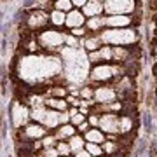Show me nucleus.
Listing matches in <instances>:
<instances>
[{
	"mask_svg": "<svg viewBox=\"0 0 157 157\" xmlns=\"http://www.w3.org/2000/svg\"><path fill=\"white\" fill-rule=\"evenodd\" d=\"M16 77L32 93H45L54 82L61 80L65 73V63L59 54L49 52H32L23 54L17 51L14 59Z\"/></svg>",
	"mask_w": 157,
	"mask_h": 157,
	"instance_id": "f257e3e1",
	"label": "nucleus"
},
{
	"mask_svg": "<svg viewBox=\"0 0 157 157\" xmlns=\"http://www.w3.org/2000/svg\"><path fill=\"white\" fill-rule=\"evenodd\" d=\"M100 35L103 45H112V47H117V45H122V47H133V45H138L140 42V32L136 26H131V28H105Z\"/></svg>",
	"mask_w": 157,
	"mask_h": 157,
	"instance_id": "f03ea898",
	"label": "nucleus"
},
{
	"mask_svg": "<svg viewBox=\"0 0 157 157\" xmlns=\"http://www.w3.org/2000/svg\"><path fill=\"white\" fill-rule=\"evenodd\" d=\"M126 75V68L117 63H98V65H91L89 70V80L93 86L100 84H113L115 80Z\"/></svg>",
	"mask_w": 157,
	"mask_h": 157,
	"instance_id": "7ed1b4c3",
	"label": "nucleus"
},
{
	"mask_svg": "<svg viewBox=\"0 0 157 157\" xmlns=\"http://www.w3.org/2000/svg\"><path fill=\"white\" fill-rule=\"evenodd\" d=\"M67 35L68 32H63L59 28H49L42 30L40 33L35 35V39L39 42L42 52H49V54H59L65 47H67Z\"/></svg>",
	"mask_w": 157,
	"mask_h": 157,
	"instance_id": "20e7f679",
	"label": "nucleus"
},
{
	"mask_svg": "<svg viewBox=\"0 0 157 157\" xmlns=\"http://www.w3.org/2000/svg\"><path fill=\"white\" fill-rule=\"evenodd\" d=\"M51 26V17H49V11H44V9H32V11H26V17H25V23H23L19 30H25V32H30V33H40L42 30L49 28Z\"/></svg>",
	"mask_w": 157,
	"mask_h": 157,
	"instance_id": "39448f33",
	"label": "nucleus"
},
{
	"mask_svg": "<svg viewBox=\"0 0 157 157\" xmlns=\"http://www.w3.org/2000/svg\"><path fill=\"white\" fill-rule=\"evenodd\" d=\"M9 121H11V126L14 129H21L25 128L26 124L32 122V108L26 101L16 100L11 101V105H9Z\"/></svg>",
	"mask_w": 157,
	"mask_h": 157,
	"instance_id": "423d86ee",
	"label": "nucleus"
},
{
	"mask_svg": "<svg viewBox=\"0 0 157 157\" xmlns=\"http://www.w3.org/2000/svg\"><path fill=\"white\" fill-rule=\"evenodd\" d=\"M138 9H140L138 0H107L105 2V16H112V14L135 16Z\"/></svg>",
	"mask_w": 157,
	"mask_h": 157,
	"instance_id": "0eeeda50",
	"label": "nucleus"
},
{
	"mask_svg": "<svg viewBox=\"0 0 157 157\" xmlns=\"http://www.w3.org/2000/svg\"><path fill=\"white\" fill-rule=\"evenodd\" d=\"M94 101L98 105H110L119 101V93L113 84H100L94 86Z\"/></svg>",
	"mask_w": 157,
	"mask_h": 157,
	"instance_id": "6e6552de",
	"label": "nucleus"
},
{
	"mask_svg": "<svg viewBox=\"0 0 157 157\" xmlns=\"http://www.w3.org/2000/svg\"><path fill=\"white\" fill-rule=\"evenodd\" d=\"M100 129L105 135L121 136V113L105 112L100 115Z\"/></svg>",
	"mask_w": 157,
	"mask_h": 157,
	"instance_id": "1a4fd4ad",
	"label": "nucleus"
},
{
	"mask_svg": "<svg viewBox=\"0 0 157 157\" xmlns=\"http://www.w3.org/2000/svg\"><path fill=\"white\" fill-rule=\"evenodd\" d=\"M21 131H23V136H25V140H32V141L44 140L45 136L51 133V131L45 128L44 124L35 122V121H32V122L26 124L25 128H21Z\"/></svg>",
	"mask_w": 157,
	"mask_h": 157,
	"instance_id": "9d476101",
	"label": "nucleus"
},
{
	"mask_svg": "<svg viewBox=\"0 0 157 157\" xmlns=\"http://www.w3.org/2000/svg\"><path fill=\"white\" fill-rule=\"evenodd\" d=\"M105 26L107 28H131V26H136V19L135 16L112 14V16H105Z\"/></svg>",
	"mask_w": 157,
	"mask_h": 157,
	"instance_id": "9b49d317",
	"label": "nucleus"
},
{
	"mask_svg": "<svg viewBox=\"0 0 157 157\" xmlns=\"http://www.w3.org/2000/svg\"><path fill=\"white\" fill-rule=\"evenodd\" d=\"M87 59L91 65H98V63H113V49L112 45H103L101 49L94 52H87Z\"/></svg>",
	"mask_w": 157,
	"mask_h": 157,
	"instance_id": "f8f14e48",
	"label": "nucleus"
},
{
	"mask_svg": "<svg viewBox=\"0 0 157 157\" xmlns=\"http://www.w3.org/2000/svg\"><path fill=\"white\" fill-rule=\"evenodd\" d=\"M87 23V17L82 12V9H73L67 14V25H65V30L70 32L73 28H78V26H86Z\"/></svg>",
	"mask_w": 157,
	"mask_h": 157,
	"instance_id": "ddd939ff",
	"label": "nucleus"
},
{
	"mask_svg": "<svg viewBox=\"0 0 157 157\" xmlns=\"http://www.w3.org/2000/svg\"><path fill=\"white\" fill-rule=\"evenodd\" d=\"M82 12L86 14V17L103 16V14H105V2H101V0H89L84 6Z\"/></svg>",
	"mask_w": 157,
	"mask_h": 157,
	"instance_id": "4468645a",
	"label": "nucleus"
},
{
	"mask_svg": "<svg viewBox=\"0 0 157 157\" xmlns=\"http://www.w3.org/2000/svg\"><path fill=\"white\" fill-rule=\"evenodd\" d=\"M82 47H84L86 52H94V51L103 47V42H101L98 33H89L84 40H82Z\"/></svg>",
	"mask_w": 157,
	"mask_h": 157,
	"instance_id": "2eb2a0df",
	"label": "nucleus"
},
{
	"mask_svg": "<svg viewBox=\"0 0 157 157\" xmlns=\"http://www.w3.org/2000/svg\"><path fill=\"white\" fill-rule=\"evenodd\" d=\"M49 17H51V26L52 28H59V30L65 28V25H67V12L58 11V9H51Z\"/></svg>",
	"mask_w": 157,
	"mask_h": 157,
	"instance_id": "dca6fc26",
	"label": "nucleus"
},
{
	"mask_svg": "<svg viewBox=\"0 0 157 157\" xmlns=\"http://www.w3.org/2000/svg\"><path fill=\"white\" fill-rule=\"evenodd\" d=\"M84 138H86L87 143H98V145H103V143L107 141V135H105L100 128H91L84 135Z\"/></svg>",
	"mask_w": 157,
	"mask_h": 157,
	"instance_id": "f3484780",
	"label": "nucleus"
},
{
	"mask_svg": "<svg viewBox=\"0 0 157 157\" xmlns=\"http://www.w3.org/2000/svg\"><path fill=\"white\" fill-rule=\"evenodd\" d=\"M86 26L89 30V33H101L103 30L107 28L105 26V14L103 16H96V17H87Z\"/></svg>",
	"mask_w": 157,
	"mask_h": 157,
	"instance_id": "a211bd4d",
	"label": "nucleus"
},
{
	"mask_svg": "<svg viewBox=\"0 0 157 157\" xmlns=\"http://www.w3.org/2000/svg\"><path fill=\"white\" fill-rule=\"evenodd\" d=\"M45 107L51 108V110H56V112H68L70 110L67 98H47L45 100Z\"/></svg>",
	"mask_w": 157,
	"mask_h": 157,
	"instance_id": "6ab92c4d",
	"label": "nucleus"
},
{
	"mask_svg": "<svg viewBox=\"0 0 157 157\" xmlns=\"http://www.w3.org/2000/svg\"><path fill=\"white\" fill-rule=\"evenodd\" d=\"M54 135H56V138L59 141H67V140H70L73 135H77V128H75L73 124H63V126H59V128L54 131Z\"/></svg>",
	"mask_w": 157,
	"mask_h": 157,
	"instance_id": "aec40b11",
	"label": "nucleus"
},
{
	"mask_svg": "<svg viewBox=\"0 0 157 157\" xmlns=\"http://www.w3.org/2000/svg\"><path fill=\"white\" fill-rule=\"evenodd\" d=\"M70 94V89L65 87L63 84H52L45 89V96L47 98H67Z\"/></svg>",
	"mask_w": 157,
	"mask_h": 157,
	"instance_id": "412c9836",
	"label": "nucleus"
},
{
	"mask_svg": "<svg viewBox=\"0 0 157 157\" xmlns=\"http://www.w3.org/2000/svg\"><path fill=\"white\" fill-rule=\"evenodd\" d=\"M68 141V145H70V148H72V152L75 154V152H78V150H82V148H86V138H84V135H73L70 140H67Z\"/></svg>",
	"mask_w": 157,
	"mask_h": 157,
	"instance_id": "4be33fe9",
	"label": "nucleus"
},
{
	"mask_svg": "<svg viewBox=\"0 0 157 157\" xmlns=\"http://www.w3.org/2000/svg\"><path fill=\"white\" fill-rule=\"evenodd\" d=\"M101 147H103V152H105V155L107 157H112V155H115V154H119L121 148H122L119 141H113V140H107Z\"/></svg>",
	"mask_w": 157,
	"mask_h": 157,
	"instance_id": "5701e85b",
	"label": "nucleus"
},
{
	"mask_svg": "<svg viewBox=\"0 0 157 157\" xmlns=\"http://www.w3.org/2000/svg\"><path fill=\"white\" fill-rule=\"evenodd\" d=\"M52 9H58V11H63V12H70V11H73L75 7H73V4H72V0H54L52 2Z\"/></svg>",
	"mask_w": 157,
	"mask_h": 157,
	"instance_id": "b1692460",
	"label": "nucleus"
},
{
	"mask_svg": "<svg viewBox=\"0 0 157 157\" xmlns=\"http://www.w3.org/2000/svg\"><path fill=\"white\" fill-rule=\"evenodd\" d=\"M141 124H143V129H145L148 135L154 131V121H152V113L150 112L141 113Z\"/></svg>",
	"mask_w": 157,
	"mask_h": 157,
	"instance_id": "393cba45",
	"label": "nucleus"
},
{
	"mask_svg": "<svg viewBox=\"0 0 157 157\" xmlns=\"http://www.w3.org/2000/svg\"><path fill=\"white\" fill-rule=\"evenodd\" d=\"M86 150L89 152L93 157H101V155H105V152H103V147L98 145V143H86Z\"/></svg>",
	"mask_w": 157,
	"mask_h": 157,
	"instance_id": "a878e982",
	"label": "nucleus"
},
{
	"mask_svg": "<svg viewBox=\"0 0 157 157\" xmlns=\"http://www.w3.org/2000/svg\"><path fill=\"white\" fill-rule=\"evenodd\" d=\"M56 148H58V152H59V155H65V157L73 155V152H72V148H70V145H68V141H58Z\"/></svg>",
	"mask_w": 157,
	"mask_h": 157,
	"instance_id": "bb28decb",
	"label": "nucleus"
},
{
	"mask_svg": "<svg viewBox=\"0 0 157 157\" xmlns=\"http://www.w3.org/2000/svg\"><path fill=\"white\" fill-rule=\"evenodd\" d=\"M80 100H94V87H91V86H84V87H80Z\"/></svg>",
	"mask_w": 157,
	"mask_h": 157,
	"instance_id": "cd10ccee",
	"label": "nucleus"
},
{
	"mask_svg": "<svg viewBox=\"0 0 157 157\" xmlns=\"http://www.w3.org/2000/svg\"><path fill=\"white\" fill-rule=\"evenodd\" d=\"M68 33H72L73 37H77V39H80V40H84L87 35H89V30H87V26H78V28H73V30H70Z\"/></svg>",
	"mask_w": 157,
	"mask_h": 157,
	"instance_id": "c85d7f7f",
	"label": "nucleus"
},
{
	"mask_svg": "<svg viewBox=\"0 0 157 157\" xmlns=\"http://www.w3.org/2000/svg\"><path fill=\"white\" fill-rule=\"evenodd\" d=\"M87 122L91 124V128H100V113H91L87 117Z\"/></svg>",
	"mask_w": 157,
	"mask_h": 157,
	"instance_id": "c756f323",
	"label": "nucleus"
},
{
	"mask_svg": "<svg viewBox=\"0 0 157 157\" xmlns=\"http://www.w3.org/2000/svg\"><path fill=\"white\" fill-rule=\"evenodd\" d=\"M44 157H59V152H58L56 147H51V148H44L42 150Z\"/></svg>",
	"mask_w": 157,
	"mask_h": 157,
	"instance_id": "7c9ffc66",
	"label": "nucleus"
},
{
	"mask_svg": "<svg viewBox=\"0 0 157 157\" xmlns=\"http://www.w3.org/2000/svg\"><path fill=\"white\" fill-rule=\"evenodd\" d=\"M89 129H91V124L86 121V122H82L80 126H77V133H78V135H86Z\"/></svg>",
	"mask_w": 157,
	"mask_h": 157,
	"instance_id": "2f4dec72",
	"label": "nucleus"
},
{
	"mask_svg": "<svg viewBox=\"0 0 157 157\" xmlns=\"http://www.w3.org/2000/svg\"><path fill=\"white\" fill-rule=\"evenodd\" d=\"M147 154H148V157H157V141H150Z\"/></svg>",
	"mask_w": 157,
	"mask_h": 157,
	"instance_id": "473e14b6",
	"label": "nucleus"
},
{
	"mask_svg": "<svg viewBox=\"0 0 157 157\" xmlns=\"http://www.w3.org/2000/svg\"><path fill=\"white\" fill-rule=\"evenodd\" d=\"M7 131H9V124H7L6 117L2 115V141H6V138H7Z\"/></svg>",
	"mask_w": 157,
	"mask_h": 157,
	"instance_id": "72a5a7b5",
	"label": "nucleus"
},
{
	"mask_svg": "<svg viewBox=\"0 0 157 157\" xmlns=\"http://www.w3.org/2000/svg\"><path fill=\"white\" fill-rule=\"evenodd\" d=\"M87 2H89V0H72V4H73L75 9H84V6Z\"/></svg>",
	"mask_w": 157,
	"mask_h": 157,
	"instance_id": "f704fd0d",
	"label": "nucleus"
},
{
	"mask_svg": "<svg viewBox=\"0 0 157 157\" xmlns=\"http://www.w3.org/2000/svg\"><path fill=\"white\" fill-rule=\"evenodd\" d=\"M73 157H93V155H91V154L86 150V148H82V150L75 152V154H73Z\"/></svg>",
	"mask_w": 157,
	"mask_h": 157,
	"instance_id": "c9c22d12",
	"label": "nucleus"
},
{
	"mask_svg": "<svg viewBox=\"0 0 157 157\" xmlns=\"http://www.w3.org/2000/svg\"><path fill=\"white\" fill-rule=\"evenodd\" d=\"M152 56H154V59H155V63H157V40L154 42V45H152Z\"/></svg>",
	"mask_w": 157,
	"mask_h": 157,
	"instance_id": "e433bc0d",
	"label": "nucleus"
},
{
	"mask_svg": "<svg viewBox=\"0 0 157 157\" xmlns=\"http://www.w3.org/2000/svg\"><path fill=\"white\" fill-rule=\"evenodd\" d=\"M154 75H155V78H157V63L154 65Z\"/></svg>",
	"mask_w": 157,
	"mask_h": 157,
	"instance_id": "4c0bfd02",
	"label": "nucleus"
},
{
	"mask_svg": "<svg viewBox=\"0 0 157 157\" xmlns=\"http://www.w3.org/2000/svg\"><path fill=\"white\" fill-rule=\"evenodd\" d=\"M35 157H44V154H42V152H40V154H37V155Z\"/></svg>",
	"mask_w": 157,
	"mask_h": 157,
	"instance_id": "58836bf2",
	"label": "nucleus"
},
{
	"mask_svg": "<svg viewBox=\"0 0 157 157\" xmlns=\"http://www.w3.org/2000/svg\"><path fill=\"white\" fill-rule=\"evenodd\" d=\"M155 17H157V7H155Z\"/></svg>",
	"mask_w": 157,
	"mask_h": 157,
	"instance_id": "ea45409f",
	"label": "nucleus"
},
{
	"mask_svg": "<svg viewBox=\"0 0 157 157\" xmlns=\"http://www.w3.org/2000/svg\"><path fill=\"white\" fill-rule=\"evenodd\" d=\"M155 98H157V89H155Z\"/></svg>",
	"mask_w": 157,
	"mask_h": 157,
	"instance_id": "a19ab883",
	"label": "nucleus"
},
{
	"mask_svg": "<svg viewBox=\"0 0 157 157\" xmlns=\"http://www.w3.org/2000/svg\"><path fill=\"white\" fill-rule=\"evenodd\" d=\"M101 2H107V0H101Z\"/></svg>",
	"mask_w": 157,
	"mask_h": 157,
	"instance_id": "79ce46f5",
	"label": "nucleus"
},
{
	"mask_svg": "<svg viewBox=\"0 0 157 157\" xmlns=\"http://www.w3.org/2000/svg\"><path fill=\"white\" fill-rule=\"evenodd\" d=\"M101 157H107V155H101Z\"/></svg>",
	"mask_w": 157,
	"mask_h": 157,
	"instance_id": "37998d69",
	"label": "nucleus"
},
{
	"mask_svg": "<svg viewBox=\"0 0 157 157\" xmlns=\"http://www.w3.org/2000/svg\"><path fill=\"white\" fill-rule=\"evenodd\" d=\"M59 157H65V155H59Z\"/></svg>",
	"mask_w": 157,
	"mask_h": 157,
	"instance_id": "c03bdc74",
	"label": "nucleus"
},
{
	"mask_svg": "<svg viewBox=\"0 0 157 157\" xmlns=\"http://www.w3.org/2000/svg\"><path fill=\"white\" fill-rule=\"evenodd\" d=\"M155 4H157V0H155Z\"/></svg>",
	"mask_w": 157,
	"mask_h": 157,
	"instance_id": "a18cd8bd",
	"label": "nucleus"
},
{
	"mask_svg": "<svg viewBox=\"0 0 157 157\" xmlns=\"http://www.w3.org/2000/svg\"><path fill=\"white\" fill-rule=\"evenodd\" d=\"M52 2H54V0H52Z\"/></svg>",
	"mask_w": 157,
	"mask_h": 157,
	"instance_id": "49530a36",
	"label": "nucleus"
}]
</instances>
